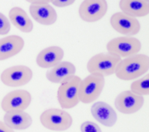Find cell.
Segmentation results:
<instances>
[{"instance_id":"30bf717a","label":"cell","mask_w":149,"mask_h":132,"mask_svg":"<svg viewBox=\"0 0 149 132\" xmlns=\"http://www.w3.org/2000/svg\"><path fill=\"white\" fill-rule=\"evenodd\" d=\"M110 25L117 33L125 36H135L141 30V24L137 18L123 12L114 13L110 18Z\"/></svg>"},{"instance_id":"603a6c76","label":"cell","mask_w":149,"mask_h":132,"mask_svg":"<svg viewBox=\"0 0 149 132\" xmlns=\"http://www.w3.org/2000/svg\"><path fill=\"white\" fill-rule=\"evenodd\" d=\"M76 0H50V3L58 8H66L72 6Z\"/></svg>"},{"instance_id":"cb8c5ba5","label":"cell","mask_w":149,"mask_h":132,"mask_svg":"<svg viewBox=\"0 0 149 132\" xmlns=\"http://www.w3.org/2000/svg\"><path fill=\"white\" fill-rule=\"evenodd\" d=\"M0 132H15V131L9 127L4 122L0 120Z\"/></svg>"},{"instance_id":"d4e9b609","label":"cell","mask_w":149,"mask_h":132,"mask_svg":"<svg viewBox=\"0 0 149 132\" xmlns=\"http://www.w3.org/2000/svg\"><path fill=\"white\" fill-rule=\"evenodd\" d=\"M29 3H50V0H26Z\"/></svg>"},{"instance_id":"ac0fdd59","label":"cell","mask_w":149,"mask_h":132,"mask_svg":"<svg viewBox=\"0 0 149 132\" xmlns=\"http://www.w3.org/2000/svg\"><path fill=\"white\" fill-rule=\"evenodd\" d=\"M119 8L130 16L145 17L149 14V0H120Z\"/></svg>"},{"instance_id":"7402d4cb","label":"cell","mask_w":149,"mask_h":132,"mask_svg":"<svg viewBox=\"0 0 149 132\" xmlns=\"http://www.w3.org/2000/svg\"><path fill=\"white\" fill-rule=\"evenodd\" d=\"M81 132H102L101 127L95 122L85 121L80 126Z\"/></svg>"},{"instance_id":"9c48e42d","label":"cell","mask_w":149,"mask_h":132,"mask_svg":"<svg viewBox=\"0 0 149 132\" xmlns=\"http://www.w3.org/2000/svg\"><path fill=\"white\" fill-rule=\"evenodd\" d=\"M32 95L26 89H15L6 94L0 106L4 112L11 111H25L32 102Z\"/></svg>"},{"instance_id":"2e32d148","label":"cell","mask_w":149,"mask_h":132,"mask_svg":"<svg viewBox=\"0 0 149 132\" xmlns=\"http://www.w3.org/2000/svg\"><path fill=\"white\" fill-rule=\"evenodd\" d=\"M76 66L70 61H61L46 73V78L50 83L61 84L76 75Z\"/></svg>"},{"instance_id":"5bb4252c","label":"cell","mask_w":149,"mask_h":132,"mask_svg":"<svg viewBox=\"0 0 149 132\" xmlns=\"http://www.w3.org/2000/svg\"><path fill=\"white\" fill-rule=\"evenodd\" d=\"M24 46V39L18 35H9L0 38V61L17 55L22 52Z\"/></svg>"},{"instance_id":"4fadbf2b","label":"cell","mask_w":149,"mask_h":132,"mask_svg":"<svg viewBox=\"0 0 149 132\" xmlns=\"http://www.w3.org/2000/svg\"><path fill=\"white\" fill-rule=\"evenodd\" d=\"M92 116L97 122L105 127H113L118 121V115L115 109L105 101H96L91 108Z\"/></svg>"},{"instance_id":"8fae6325","label":"cell","mask_w":149,"mask_h":132,"mask_svg":"<svg viewBox=\"0 0 149 132\" xmlns=\"http://www.w3.org/2000/svg\"><path fill=\"white\" fill-rule=\"evenodd\" d=\"M114 105L117 110L123 114H134L143 107L144 97L134 94L130 90H125L118 95Z\"/></svg>"},{"instance_id":"277c9868","label":"cell","mask_w":149,"mask_h":132,"mask_svg":"<svg viewBox=\"0 0 149 132\" xmlns=\"http://www.w3.org/2000/svg\"><path fill=\"white\" fill-rule=\"evenodd\" d=\"M121 58L110 54L98 53L93 55L87 63V70L90 74L107 77L114 74L121 61Z\"/></svg>"},{"instance_id":"8992f818","label":"cell","mask_w":149,"mask_h":132,"mask_svg":"<svg viewBox=\"0 0 149 132\" xmlns=\"http://www.w3.org/2000/svg\"><path fill=\"white\" fill-rule=\"evenodd\" d=\"M33 77V73L29 66L17 65L4 69L0 74V80L5 86L15 88L27 85Z\"/></svg>"},{"instance_id":"ffe728a7","label":"cell","mask_w":149,"mask_h":132,"mask_svg":"<svg viewBox=\"0 0 149 132\" xmlns=\"http://www.w3.org/2000/svg\"><path fill=\"white\" fill-rule=\"evenodd\" d=\"M130 90L133 92L134 94L141 96H145L149 95V75L147 74L145 77L141 78L135 79L131 85Z\"/></svg>"},{"instance_id":"7c38bea8","label":"cell","mask_w":149,"mask_h":132,"mask_svg":"<svg viewBox=\"0 0 149 132\" xmlns=\"http://www.w3.org/2000/svg\"><path fill=\"white\" fill-rule=\"evenodd\" d=\"M29 12L35 22L43 26H52L57 21L56 11L48 3H31Z\"/></svg>"},{"instance_id":"9a60e30c","label":"cell","mask_w":149,"mask_h":132,"mask_svg":"<svg viewBox=\"0 0 149 132\" xmlns=\"http://www.w3.org/2000/svg\"><path fill=\"white\" fill-rule=\"evenodd\" d=\"M64 58V50L61 47L52 45L42 50L36 57L37 65L45 69L51 68L59 62L62 61Z\"/></svg>"},{"instance_id":"52a82bcc","label":"cell","mask_w":149,"mask_h":132,"mask_svg":"<svg viewBox=\"0 0 149 132\" xmlns=\"http://www.w3.org/2000/svg\"><path fill=\"white\" fill-rule=\"evenodd\" d=\"M105 86V78L102 76L90 74L81 80L79 101L84 104H90L99 98Z\"/></svg>"},{"instance_id":"ba28073f","label":"cell","mask_w":149,"mask_h":132,"mask_svg":"<svg viewBox=\"0 0 149 132\" xmlns=\"http://www.w3.org/2000/svg\"><path fill=\"white\" fill-rule=\"evenodd\" d=\"M107 10V0H84L79 8V14L82 21L93 23L101 21Z\"/></svg>"},{"instance_id":"e0dca14e","label":"cell","mask_w":149,"mask_h":132,"mask_svg":"<svg viewBox=\"0 0 149 132\" xmlns=\"http://www.w3.org/2000/svg\"><path fill=\"white\" fill-rule=\"evenodd\" d=\"M3 121L14 131H25L32 125L33 119L25 111H11L5 112Z\"/></svg>"},{"instance_id":"d6986e66","label":"cell","mask_w":149,"mask_h":132,"mask_svg":"<svg viewBox=\"0 0 149 132\" xmlns=\"http://www.w3.org/2000/svg\"><path fill=\"white\" fill-rule=\"evenodd\" d=\"M9 20L13 26L24 33H30L33 30V22L27 13L19 6H15L9 12Z\"/></svg>"},{"instance_id":"7a4b0ae2","label":"cell","mask_w":149,"mask_h":132,"mask_svg":"<svg viewBox=\"0 0 149 132\" xmlns=\"http://www.w3.org/2000/svg\"><path fill=\"white\" fill-rule=\"evenodd\" d=\"M79 76L74 75L60 84L57 89V101L62 109H72L78 106L79 101Z\"/></svg>"},{"instance_id":"6da1fadb","label":"cell","mask_w":149,"mask_h":132,"mask_svg":"<svg viewBox=\"0 0 149 132\" xmlns=\"http://www.w3.org/2000/svg\"><path fill=\"white\" fill-rule=\"evenodd\" d=\"M149 70V57L145 54H136L124 58L116 69L115 75L120 80L130 81L137 79Z\"/></svg>"},{"instance_id":"3957f363","label":"cell","mask_w":149,"mask_h":132,"mask_svg":"<svg viewBox=\"0 0 149 132\" xmlns=\"http://www.w3.org/2000/svg\"><path fill=\"white\" fill-rule=\"evenodd\" d=\"M41 124L49 131H65L72 124V117L67 111L60 108H49L39 116Z\"/></svg>"},{"instance_id":"44dd1931","label":"cell","mask_w":149,"mask_h":132,"mask_svg":"<svg viewBox=\"0 0 149 132\" xmlns=\"http://www.w3.org/2000/svg\"><path fill=\"white\" fill-rule=\"evenodd\" d=\"M11 29V24L10 20L0 12V35L4 36L7 35L10 32Z\"/></svg>"},{"instance_id":"5b68a950","label":"cell","mask_w":149,"mask_h":132,"mask_svg":"<svg viewBox=\"0 0 149 132\" xmlns=\"http://www.w3.org/2000/svg\"><path fill=\"white\" fill-rule=\"evenodd\" d=\"M107 50L108 54L123 59L139 54L141 50V43L133 36L118 37L107 43Z\"/></svg>"}]
</instances>
